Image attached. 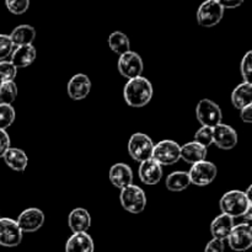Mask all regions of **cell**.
Wrapping results in <instances>:
<instances>
[{"label":"cell","instance_id":"e0dca14e","mask_svg":"<svg viewBox=\"0 0 252 252\" xmlns=\"http://www.w3.org/2000/svg\"><path fill=\"white\" fill-rule=\"evenodd\" d=\"M37 58V51L33 44L29 46H20L15 47L11 53V64L16 69L27 68L31 65Z\"/></svg>","mask_w":252,"mask_h":252},{"label":"cell","instance_id":"603a6c76","mask_svg":"<svg viewBox=\"0 0 252 252\" xmlns=\"http://www.w3.org/2000/svg\"><path fill=\"white\" fill-rule=\"evenodd\" d=\"M9 36L14 47L29 46L36 39V30L31 25H20L12 30Z\"/></svg>","mask_w":252,"mask_h":252},{"label":"cell","instance_id":"7a4b0ae2","mask_svg":"<svg viewBox=\"0 0 252 252\" xmlns=\"http://www.w3.org/2000/svg\"><path fill=\"white\" fill-rule=\"evenodd\" d=\"M250 207H252V202L246 197L245 192L238 189L224 193L219 201L221 213L231 217L233 219L241 218Z\"/></svg>","mask_w":252,"mask_h":252},{"label":"cell","instance_id":"d590c367","mask_svg":"<svg viewBox=\"0 0 252 252\" xmlns=\"http://www.w3.org/2000/svg\"><path fill=\"white\" fill-rule=\"evenodd\" d=\"M219 4L221 5L224 10L225 9H235V7H239L241 4H243L245 0H217Z\"/></svg>","mask_w":252,"mask_h":252},{"label":"cell","instance_id":"44dd1931","mask_svg":"<svg viewBox=\"0 0 252 252\" xmlns=\"http://www.w3.org/2000/svg\"><path fill=\"white\" fill-rule=\"evenodd\" d=\"M95 245L94 240L88 233L73 234L68 239L65 245V252H94Z\"/></svg>","mask_w":252,"mask_h":252},{"label":"cell","instance_id":"f35d334b","mask_svg":"<svg viewBox=\"0 0 252 252\" xmlns=\"http://www.w3.org/2000/svg\"><path fill=\"white\" fill-rule=\"evenodd\" d=\"M0 218H1V217H0Z\"/></svg>","mask_w":252,"mask_h":252},{"label":"cell","instance_id":"1f68e13d","mask_svg":"<svg viewBox=\"0 0 252 252\" xmlns=\"http://www.w3.org/2000/svg\"><path fill=\"white\" fill-rule=\"evenodd\" d=\"M14 48L15 47L9 34L0 33V62H4L5 59L9 58Z\"/></svg>","mask_w":252,"mask_h":252},{"label":"cell","instance_id":"4fadbf2b","mask_svg":"<svg viewBox=\"0 0 252 252\" xmlns=\"http://www.w3.org/2000/svg\"><path fill=\"white\" fill-rule=\"evenodd\" d=\"M213 143L223 150L234 149L238 144V133L225 123H219L213 127Z\"/></svg>","mask_w":252,"mask_h":252},{"label":"cell","instance_id":"9c48e42d","mask_svg":"<svg viewBox=\"0 0 252 252\" xmlns=\"http://www.w3.org/2000/svg\"><path fill=\"white\" fill-rule=\"evenodd\" d=\"M117 66L118 71H120L123 78L132 80V79L138 78V76H142L144 63H143V59L139 54L129 51L120 56Z\"/></svg>","mask_w":252,"mask_h":252},{"label":"cell","instance_id":"9a60e30c","mask_svg":"<svg viewBox=\"0 0 252 252\" xmlns=\"http://www.w3.org/2000/svg\"><path fill=\"white\" fill-rule=\"evenodd\" d=\"M138 174H139V179L143 184L148 185V186H154L161 181L162 166L158 164L155 160L149 159L147 161L140 162Z\"/></svg>","mask_w":252,"mask_h":252},{"label":"cell","instance_id":"74e56055","mask_svg":"<svg viewBox=\"0 0 252 252\" xmlns=\"http://www.w3.org/2000/svg\"><path fill=\"white\" fill-rule=\"evenodd\" d=\"M241 218H243V223H245V224H250L251 223V219H252V207H250V208L248 209V211L245 212V214H244L243 217H241Z\"/></svg>","mask_w":252,"mask_h":252},{"label":"cell","instance_id":"8d00e7d4","mask_svg":"<svg viewBox=\"0 0 252 252\" xmlns=\"http://www.w3.org/2000/svg\"><path fill=\"white\" fill-rule=\"evenodd\" d=\"M240 117L243 122L251 123L252 122V105L246 106L243 110H240Z\"/></svg>","mask_w":252,"mask_h":252},{"label":"cell","instance_id":"52a82bcc","mask_svg":"<svg viewBox=\"0 0 252 252\" xmlns=\"http://www.w3.org/2000/svg\"><path fill=\"white\" fill-rule=\"evenodd\" d=\"M223 16L224 9L217 0H204L197 10V22L202 27L217 26Z\"/></svg>","mask_w":252,"mask_h":252},{"label":"cell","instance_id":"e575fe53","mask_svg":"<svg viewBox=\"0 0 252 252\" xmlns=\"http://www.w3.org/2000/svg\"><path fill=\"white\" fill-rule=\"evenodd\" d=\"M10 148V137L6 130L0 129V158L4 157L6 150Z\"/></svg>","mask_w":252,"mask_h":252},{"label":"cell","instance_id":"7402d4cb","mask_svg":"<svg viewBox=\"0 0 252 252\" xmlns=\"http://www.w3.org/2000/svg\"><path fill=\"white\" fill-rule=\"evenodd\" d=\"M2 159L10 169L17 172L25 171L27 165H29V158H27L26 153L19 148L10 147L2 157Z\"/></svg>","mask_w":252,"mask_h":252},{"label":"cell","instance_id":"6da1fadb","mask_svg":"<svg viewBox=\"0 0 252 252\" xmlns=\"http://www.w3.org/2000/svg\"><path fill=\"white\" fill-rule=\"evenodd\" d=\"M154 89L152 83L144 76L128 80L123 89V97L128 106L133 108H142L152 101Z\"/></svg>","mask_w":252,"mask_h":252},{"label":"cell","instance_id":"f546056e","mask_svg":"<svg viewBox=\"0 0 252 252\" xmlns=\"http://www.w3.org/2000/svg\"><path fill=\"white\" fill-rule=\"evenodd\" d=\"M194 142L203 147L208 148L213 144V128L211 127H201L194 134Z\"/></svg>","mask_w":252,"mask_h":252},{"label":"cell","instance_id":"d4e9b609","mask_svg":"<svg viewBox=\"0 0 252 252\" xmlns=\"http://www.w3.org/2000/svg\"><path fill=\"white\" fill-rule=\"evenodd\" d=\"M166 189L171 192H181L185 191L186 189H189V186L191 185L189 181V172L185 171H174L166 177Z\"/></svg>","mask_w":252,"mask_h":252},{"label":"cell","instance_id":"8fae6325","mask_svg":"<svg viewBox=\"0 0 252 252\" xmlns=\"http://www.w3.org/2000/svg\"><path fill=\"white\" fill-rule=\"evenodd\" d=\"M22 231L16 220L11 218H0V246L16 248L22 241Z\"/></svg>","mask_w":252,"mask_h":252},{"label":"cell","instance_id":"cb8c5ba5","mask_svg":"<svg viewBox=\"0 0 252 252\" xmlns=\"http://www.w3.org/2000/svg\"><path fill=\"white\" fill-rule=\"evenodd\" d=\"M231 103L238 110L252 105V84L243 81L231 93Z\"/></svg>","mask_w":252,"mask_h":252},{"label":"cell","instance_id":"8992f818","mask_svg":"<svg viewBox=\"0 0 252 252\" xmlns=\"http://www.w3.org/2000/svg\"><path fill=\"white\" fill-rule=\"evenodd\" d=\"M196 116L202 127H216L223 120V112L214 101L203 98L196 107Z\"/></svg>","mask_w":252,"mask_h":252},{"label":"cell","instance_id":"3957f363","mask_svg":"<svg viewBox=\"0 0 252 252\" xmlns=\"http://www.w3.org/2000/svg\"><path fill=\"white\" fill-rule=\"evenodd\" d=\"M121 206L132 214H139L147 207V194L144 189L137 185H129L121 189Z\"/></svg>","mask_w":252,"mask_h":252},{"label":"cell","instance_id":"30bf717a","mask_svg":"<svg viewBox=\"0 0 252 252\" xmlns=\"http://www.w3.org/2000/svg\"><path fill=\"white\" fill-rule=\"evenodd\" d=\"M228 244L231 250L244 252L252 246V226L251 224L241 223L234 225L233 230L228 236Z\"/></svg>","mask_w":252,"mask_h":252},{"label":"cell","instance_id":"5bb4252c","mask_svg":"<svg viewBox=\"0 0 252 252\" xmlns=\"http://www.w3.org/2000/svg\"><path fill=\"white\" fill-rule=\"evenodd\" d=\"M68 95L71 100L80 101L88 97V95L91 91V81L86 74H75L73 78L69 80Z\"/></svg>","mask_w":252,"mask_h":252},{"label":"cell","instance_id":"d6986e66","mask_svg":"<svg viewBox=\"0 0 252 252\" xmlns=\"http://www.w3.org/2000/svg\"><path fill=\"white\" fill-rule=\"evenodd\" d=\"M234 219L231 217L226 216V214L221 213L220 216L216 217L211 224V234L213 239H218V240L224 241L228 239L229 234L233 230Z\"/></svg>","mask_w":252,"mask_h":252},{"label":"cell","instance_id":"5b68a950","mask_svg":"<svg viewBox=\"0 0 252 252\" xmlns=\"http://www.w3.org/2000/svg\"><path fill=\"white\" fill-rule=\"evenodd\" d=\"M152 159L161 166H170V165L176 164L181 159V145H179L174 140H161L154 145Z\"/></svg>","mask_w":252,"mask_h":252},{"label":"cell","instance_id":"f1b7e54d","mask_svg":"<svg viewBox=\"0 0 252 252\" xmlns=\"http://www.w3.org/2000/svg\"><path fill=\"white\" fill-rule=\"evenodd\" d=\"M17 75V69L11 64V62H0V85L7 81H14Z\"/></svg>","mask_w":252,"mask_h":252},{"label":"cell","instance_id":"7c38bea8","mask_svg":"<svg viewBox=\"0 0 252 252\" xmlns=\"http://www.w3.org/2000/svg\"><path fill=\"white\" fill-rule=\"evenodd\" d=\"M46 217L38 208H27L17 218L16 223L22 233H34L43 226Z\"/></svg>","mask_w":252,"mask_h":252},{"label":"cell","instance_id":"d6a6232c","mask_svg":"<svg viewBox=\"0 0 252 252\" xmlns=\"http://www.w3.org/2000/svg\"><path fill=\"white\" fill-rule=\"evenodd\" d=\"M240 73L245 83H251L252 75V52L249 51L240 63Z\"/></svg>","mask_w":252,"mask_h":252},{"label":"cell","instance_id":"4316f807","mask_svg":"<svg viewBox=\"0 0 252 252\" xmlns=\"http://www.w3.org/2000/svg\"><path fill=\"white\" fill-rule=\"evenodd\" d=\"M17 97V85L15 81H7L0 85V103L11 105Z\"/></svg>","mask_w":252,"mask_h":252},{"label":"cell","instance_id":"484cf974","mask_svg":"<svg viewBox=\"0 0 252 252\" xmlns=\"http://www.w3.org/2000/svg\"><path fill=\"white\" fill-rule=\"evenodd\" d=\"M108 46H110L111 51L115 52L118 56H122V54L130 51L129 38H128L127 34L121 31H115L110 34Z\"/></svg>","mask_w":252,"mask_h":252},{"label":"cell","instance_id":"ac0fdd59","mask_svg":"<svg viewBox=\"0 0 252 252\" xmlns=\"http://www.w3.org/2000/svg\"><path fill=\"white\" fill-rule=\"evenodd\" d=\"M68 225L73 234L86 233L91 226V216L85 208H75L69 213Z\"/></svg>","mask_w":252,"mask_h":252},{"label":"cell","instance_id":"4dcf8cb0","mask_svg":"<svg viewBox=\"0 0 252 252\" xmlns=\"http://www.w3.org/2000/svg\"><path fill=\"white\" fill-rule=\"evenodd\" d=\"M7 10L14 15H22L29 10L30 0H5Z\"/></svg>","mask_w":252,"mask_h":252},{"label":"cell","instance_id":"ba28073f","mask_svg":"<svg viewBox=\"0 0 252 252\" xmlns=\"http://www.w3.org/2000/svg\"><path fill=\"white\" fill-rule=\"evenodd\" d=\"M217 175H218L217 166L213 162L207 161V160L192 165V167L189 171L191 184L198 187H204L211 185L216 180Z\"/></svg>","mask_w":252,"mask_h":252},{"label":"cell","instance_id":"83f0119b","mask_svg":"<svg viewBox=\"0 0 252 252\" xmlns=\"http://www.w3.org/2000/svg\"><path fill=\"white\" fill-rule=\"evenodd\" d=\"M16 112L12 105L0 103V129L6 130L14 123Z\"/></svg>","mask_w":252,"mask_h":252},{"label":"cell","instance_id":"2e32d148","mask_svg":"<svg viewBox=\"0 0 252 252\" xmlns=\"http://www.w3.org/2000/svg\"><path fill=\"white\" fill-rule=\"evenodd\" d=\"M108 177L110 181L116 189H125V187L129 186L133 184V171L130 166L123 162H117V164L112 165L108 172Z\"/></svg>","mask_w":252,"mask_h":252},{"label":"cell","instance_id":"277c9868","mask_svg":"<svg viewBox=\"0 0 252 252\" xmlns=\"http://www.w3.org/2000/svg\"><path fill=\"white\" fill-rule=\"evenodd\" d=\"M154 143L149 135L144 133H134L128 142V153L134 161L140 162L152 159Z\"/></svg>","mask_w":252,"mask_h":252},{"label":"cell","instance_id":"ffe728a7","mask_svg":"<svg viewBox=\"0 0 252 252\" xmlns=\"http://www.w3.org/2000/svg\"><path fill=\"white\" fill-rule=\"evenodd\" d=\"M208 150L206 147L193 142H189L181 147V159L187 164L194 165L199 161L206 160Z\"/></svg>","mask_w":252,"mask_h":252},{"label":"cell","instance_id":"836d02e7","mask_svg":"<svg viewBox=\"0 0 252 252\" xmlns=\"http://www.w3.org/2000/svg\"><path fill=\"white\" fill-rule=\"evenodd\" d=\"M225 251V245L224 241L218 240V239H212L208 244H207L204 252H224Z\"/></svg>","mask_w":252,"mask_h":252}]
</instances>
